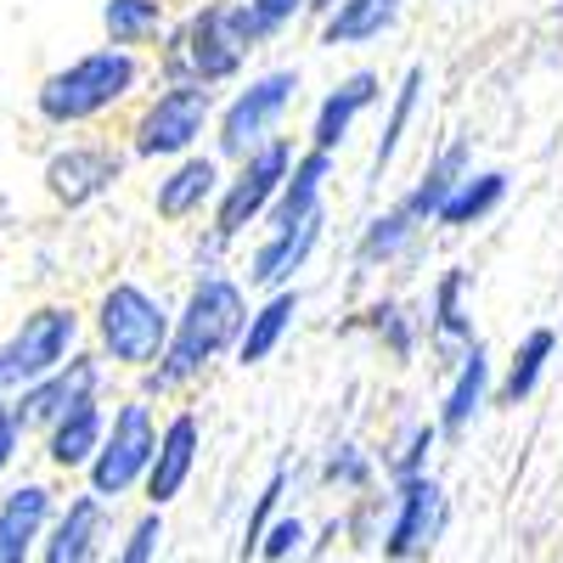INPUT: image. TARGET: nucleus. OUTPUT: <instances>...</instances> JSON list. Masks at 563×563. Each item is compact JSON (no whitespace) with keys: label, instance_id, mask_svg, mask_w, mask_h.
<instances>
[{"label":"nucleus","instance_id":"12","mask_svg":"<svg viewBox=\"0 0 563 563\" xmlns=\"http://www.w3.org/2000/svg\"><path fill=\"white\" fill-rule=\"evenodd\" d=\"M90 395H102V355L74 350L57 372H45V378L12 389L7 406H12V417L23 422V434H40V429H52L68 406H79V400H90Z\"/></svg>","mask_w":563,"mask_h":563},{"label":"nucleus","instance_id":"9","mask_svg":"<svg viewBox=\"0 0 563 563\" xmlns=\"http://www.w3.org/2000/svg\"><path fill=\"white\" fill-rule=\"evenodd\" d=\"M79 350V310L74 305H34L0 344V389H23L45 372H57Z\"/></svg>","mask_w":563,"mask_h":563},{"label":"nucleus","instance_id":"6","mask_svg":"<svg viewBox=\"0 0 563 563\" xmlns=\"http://www.w3.org/2000/svg\"><path fill=\"white\" fill-rule=\"evenodd\" d=\"M294 97H299V68L254 74L225 108H214V147H220V158H243V153L265 147V141L282 130V119L294 113Z\"/></svg>","mask_w":563,"mask_h":563},{"label":"nucleus","instance_id":"32","mask_svg":"<svg viewBox=\"0 0 563 563\" xmlns=\"http://www.w3.org/2000/svg\"><path fill=\"white\" fill-rule=\"evenodd\" d=\"M321 485H339V490L366 496V490H372V456H366L355 440L333 445V451H327V462H321Z\"/></svg>","mask_w":563,"mask_h":563},{"label":"nucleus","instance_id":"38","mask_svg":"<svg viewBox=\"0 0 563 563\" xmlns=\"http://www.w3.org/2000/svg\"><path fill=\"white\" fill-rule=\"evenodd\" d=\"M23 422L12 417V406L7 400H0V479H7L12 474V467H18V456H23Z\"/></svg>","mask_w":563,"mask_h":563},{"label":"nucleus","instance_id":"20","mask_svg":"<svg viewBox=\"0 0 563 563\" xmlns=\"http://www.w3.org/2000/svg\"><path fill=\"white\" fill-rule=\"evenodd\" d=\"M327 180H333V153H316V147L294 153L288 175H282L276 198H271V209H265V231H282V225L310 220V214L321 209V198H327Z\"/></svg>","mask_w":563,"mask_h":563},{"label":"nucleus","instance_id":"5","mask_svg":"<svg viewBox=\"0 0 563 563\" xmlns=\"http://www.w3.org/2000/svg\"><path fill=\"white\" fill-rule=\"evenodd\" d=\"M214 90L203 85H180V79H164V90L135 113L130 124V153L135 158H147V164H169V158H186V153H198V141L203 130L214 124Z\"/></svg>","mask_w":563,"mask_h":563},{"label":"nucleus","instance_id":"24","mask_svg":"<svg viewBox=\"0 0 563 563\" xmlns=\"http://www.w3.org/2000/svg\"><path fill=\"white\" fill-rule=\"evenodd\" d=\"M406 12V0H333V7L321 12V45H333V52H344V45H372L384 40Z\"/></svg>","mask_w":563,"mask_h":563},{"label":"nucleus","instance_id":"28","mask_svg":"<svg viewBox=\"0 0 563 563\" xmlns=\"http://www.w3.org/2000/svg\"><path fill=\"white\" fill-rule=\"evenodd\" d=\"M501 203H507V169H467V175L451 186V198L440 203L434 225H445V231H467V225L490 220Z\"/></svg>","mask_w":563,"mask_h":563},{"label":"nucleus","instance_id":"11","mask_svg":"<svg viewBox=\"0 0 563 563\" xmlns=\"http://www.w3.org/2000/svg\"><path fill=\"white\" fill-rule=\"evenodd\" d=\"M40 180L57 209H90L124 180V153L108 147V141H68V147L45 158Z\"/></svg>","mask_w":563,"mask_h":563},{"label":"nucleus","instance_id":"27","mask_svg":"<svg viewBox=\"0 0 563 563\" xmlns=\"http://www.w3.org/2000/svg\"><path fill=\"white\" fill-rule=\"evenodd\" d=\"M422 90H429V68L411 63V68L400 74V85L389 90V113H384V130H378V147H372V180H384L389 164L400 158L406 130H411V119H417V108H422Z\"/></svg>","mask_w":563,"mask_h":563},{"label":"nucleus","instance_id":"40","mask_svg":"<svg viewBox=\"0 0 563 563\" xmlns=\"http://www.w3.org/2000/svg\"><path fill=\"white\" fill-rule=\"evenodd\" d=\"M0 400H7V389H0Z\"/></svg>","mask_w":563,"mask_h":563},{"label":"nucleus","instance_id":"26","mask_svg":"<svg viewBox=\"0 0 563 563\" xmlns=\"http://www.w3.org/2000/svg\"><path fill=\"white\" fill-rule=\"evenodd\" d=\"M422 238V220L406 209V203H389L384 214H372L355 238V265L361 271H378V265H395L400 254H411Z\"/></svg>","mask_w":563,"mask_h":563},{"label":"nucleus","instance_id":"34","mask_svg":"<svg viewBox=\"0 0 563 563\" xmlns=\"http://www.w3.org/2000/svg\"><path fill=\"white\" fill-rule=\"evenodd\" d=\"M440 445L434 422H411L400 434V445L389 451V479H411V474H429V451Z\"/></svg>","mask_w":563,"mask_h":563},{"label":"nucleus","instance_id":"17","mask_svg":"<svg viewBox=\"0 0 563 563\" xmlns=\"http://www.w3.org/2000/svg\"><path fill=\"white\" fill-rule=\"evenodd\" d=\"M490 350L474 339L456 361H451V384H445V395H440V417H434V429L445 434V440H456V434H467L479 422V411L490 406Z\"/></svg>","mask_w":563,"mask_h":563},{"label":"nucleus","instance_id":"25","mask_svg":"<svg viewBox=\"0 0 563 563\" xmlns=\"http://www.w3.org/2000/svg\"><path fill=\"white\" fill-rule=\"evenodd\" d=\"M467 169H474V141H467V135H451L445 141V147L429 158V164H422V175L411 180V192L400 198L422 225H434V214H440V203L451 198V186L467 175Z\"/></svg>","mask_w":563,"mask_h":563},{"label":"nucleus","instance_id":"29","mask_svg":"<svg viewBox=\"0 0 563 563\" xmlns=\"http://www.w3.org/2000/svg\"><path fill=\"white\" fill-rule=\"evenodd\" d=\"M552 355H558V333H552V327H530V333L519 339V350H512V361H507V372H501V384H490L496 406H525V400L541 389Z\"/></svg>","mask_w":563,"mask_h":563},{"label":"nucleus","instance_id":"15","mask_svg":"<svg viewBox=\"0 0 563 563\" xmlns=\"http://www.w3.org/2000/svg\"><path fill=\"white\" fill-rule=\"evenodd\" d=\"M384 102V74L378 68H355V74H344L327 97L316 102V119H310V147L316 153H339L344 141H350V130Z\"/></svg>","mask_w":563,"mask_h":563},{"label":"nucleus","instance_id":"18","mask_svg":"<svg viewBox=\"0 0 563 563\" xmlns=\"http://www.w3.org/2000/svg\"><path fill=\"white\" fill-rule=\"evenodd\" d=\"M52 512H57V496L40 479H23L0 496V563H34V547L45 525H52Z\"/></svg>","mask_w":563,"mask_h":563},{"label":"nucleus","instance_id":"3","mask_svg":"<svg viewBox=\"0 0 563 563\" xmlns=\"http://www.w3.org/2000/svg\"><path fill=\"white\" fill-rule=\"evenodd\" d=\"M135 85H141V57L124 52V45H97V52H79L74 63L40 79L34 113L52 130H74V124L113 113Z\"/></svg>","mask_w":563,"mask_h":563},{"label":"nucleus","instance_id":"14","mask_svg":"<svg viewBox=\"0 0 563 563\" xmlns=\"http://www.w3.org/2000/svg\"><path fill=\"white\" fill-rule=\"evenodd\" d=\"M198 451H203L198 411H175L164 429H158L153 462H147V474H141V490H147V507L153 512H164L186 490V479H192V467H198Z\"/></svg>","mask_w":563,"mask_h":563},{"label":"nucleus","instance_id":"19","mask_svg":"<svg viewBox=\"0 0 563 563\" xmlns=\"http://www.w3.org/2000/svg\"><path fill=\"white\" fill-rule=\"evenodd\" d=\"M220 180H225V175H220V164H214L209 153L169 158V169H164V180H158V192H153L158 220H198V214L214 203Z\"/></svg>","mask_w":563,"mask_h":563},{"label":"nucleus","instance_id":"33","mask_svg":"<svg viewBox=\"0 0 563 563\" xmlns=\"http://www.w3.org/2000/svg\"><path fill=\"white\" fill-rule=\"evenodd\" d=\"M282 496H288V467H271V479L260 485V496H254V512H249V525H243V563L260 552V536L271 530V519L282 512Z\"/></svg>","mask_w":563,"mask_h":563},{"label":"nucleus","instance_id":"37","mask_svg":"<svg viewBox=\"0 0 563 563\" xmlns=\"http://www.w3.org/2000/svg\"><path fill=\"white\" fill-rule=\"evenodd\" d=\"M243 7H249V12L260 18V29L276 40V34L288 29L294 18H305V12H310V0H243Z\"/></svg>","mask_w":563,"mask_h":563},{"label":"nucleus","instance_id":"2","mask_svg":"<svg viewBox=\"0 0 563 563\" xmlns=\"http://www.w3.org/2000/svg\"><path fill=\"white\" fill-rule=\"evenodd\" d=\"M260 45H271V34L260 29V18L243 0H203V7H192L180 23L164 29L158 57H164V79L220 90L231 79H243Z\"/></svg>","mask_w":563,"mask_h":563},{"label":"nucleus","instance_id":"21","mask_svg":"<svg viewBox=\"0 0 563 563\" xmlns=\"http://www.w3.org/2000/svg\"><path fill=\"white\" fill-rule=\"evenodd\" d=\"M45 434V462L57 467V474H85V462L97 456L102 434H108V406L90 395L79 406H68L52 429H40Z\"/></svg>","mask_w":563,"mask_h":563},{"label":"nucleus","instance_id":"23","mask_svg":"<svg viewBox=\"0 0 563 563\" xmlns=\"http://www.w3.org/2000/svg\"><path fill=\"white\" fill-rule=\"evenodd\" d=\"M299 288H271L254 310H249V321H243V333H238V344H231V355H238V366H260V361H271L276 350H282V339L294 333V321H299Z\"/></svg>","mask_w":563,"mask_h":563},{"label":"nucleus","instance_id":"31","mask_svg":"<svg viewBox=\"0 0 563 563\" xmlns=\"http://www.w3.org/2000/svg\"><path fill=\"white\" fill-rule=\"evenodd\" d=\"M102 29H108V45L141 52V45L164 40L169 7H164V0H102Z\"/></svg>","mask_w":563,"mask_h":563},{"label":"nucleus","instance_id":"22","mask_svg":"<svg viewBox=\"0 0 563 563\" xmlns=\"http://www.w3.org/2000/svg\"><path fill=\"white\" fill-rule=\"evenodd\" d=\"M422 327H429V344L440 361H456L467 344H474V310H467V271H440V282L429 288V316H422Z\"/></svg>","mask_w":563,"mask_h":563},{"label":"nucleus","instance_id":"16","mask_svg":"<svg viewBox=\"0 0 563 563\" xmlns=\"http://www.w3.org/2000/svg\"><path fill=\"white\" fill-rule=\"evenodd\" d=\"M327 238V209H316L310 220L299 225H282V231H265V243L249 254V288H294V276L316 260Z\"/></svg>","mask_w":563,"mask_h":563},{"label":"nucleus","instance_id":"10","mask_svg":"<svg viewBox=\"0 0 563 563\" xmlns=\"http://www.w3.org/2000/svg\"><path fill=\"white\" fill-rule=\"evenodd\" d=\"M445 519H451V501H445V485L434 474H411V479H395V496H389V525H384V558L389 563H417L429 558L434 541L445 536Z\"/></svg>","mask_w":563,"mask_h":563},{"label":"nucleus","instance_id":"8","mask_svg":"<svg viewBox=\"0 0 563 563\" xmlns=\"http://www.w3.org/2000/svg\"><path fill=\"white\" fill-rule=\"evenodd\" d=\"M288 164H294V141H288V135H271L265 147H254V153L238 158V175L220 180V192H214V203H209V209H214V243H220V249L238 243L249 225L265 220L282 175H288Z\"/></svg>","mask_w":563,"mask_h":563},{"label":"nucleus","instance_id":"39","mask_svg":"<svg viewBox=\"0 0 563 563\" xmlns=\"http://www.w3.org/2000/svg\"><path fill=\"white\" fill-rule=\"evenodd\" d=\"M327 7H333V0H310V12H316V18H321V12H327Z\"/></svg>","mask_w":563,"mask_h":563},{"label":"nucleus","instance_id":"30","mask_svg":"<svg viewBox=\"0 0 563 563\" xmlns=\"http://www.w3.org/2000/svg\"><path fill=\"white\" fill-rule=\"evenodd\" d=\"M344 333H366L372 344H384L395 361H411L417 339H422V316H411L400 299H372L361 316L344 321Z\"/></svg>","mask_w":563,"mask_h":563},{"label":"nucleus","instance_id":"35","mask_svg":"<svg viewBox=\"0 0 563 563\" xmlns=\"http://www.w3.org/2000/svg\"><path fill=\"white\" fill-rule=\"evenodd\" d=\"M158 541H164V519H158V512H147V519H135L124 530V541L113 547L108 563H153L158 558Z\"/></svg>","mask_w":563,"mask_h":563},{"label":"nucleus","instance_id":"36","mask_svg":"<svg viewBox=\"0 0 563 563\" xmlns=\"http://www.w3.org/2000/svg\"><path fill=\"white\" fill-rule=\"evenodd\" d=\"M299 547H305V519H294V512H276L271 530L260 536V552H254V558H265V563H288Z\"/></svg>","mask_w":563,"mask_h":563},{"label":"nucleus","instance_id":"1","mask_svg":"<svg viewBox=\"0 0 563 563\" xmlns=\"http://www.w3.org/2000/svg\"><path fill=\"white\" fill-rule=\"evenodd\" d=\"M243 321H249V288L225 271H203L192 282V294H186L180 316H169V344L147 372H141V389L175 395L192 378H203V372L238 344Z\"/></svg>","mask_w":563,"mask_h":563},{"label":"nucleus","instance_id":"4","mask_svg":"<svg viewBox=\"0 0 563 563\" xmlns=\"http://www.w3.org/2000/svg\"><path fill=\"white\" fill-rule=\"evenodd\" d=\"M169 344V305L141 288V282H113V288L97 299V350L113 366L147 372Z\"/></svg>","mask_w":563,"mask_h":563},{"label":"nucleus","instance_id":"13","mask_svg":"<svg viewBox=\"0 0 563 563\" xmlns=\"http://www.w3.org/2000/svg\"><path fill=\"white\" fill-rule=\"evenodd\" d=\"M108 547H113V512L108 501L85 490L52 512V525L34 547V563H108Z\"/></svg>","mask_w":563,"mask_h":563},{"label":"nucleus","instance_id":"7","mask_svg":"<svg viewBox=\"0 0 563 563\" xmlns=\"http://www.w3.org/2000/svg\"><path fill=\"white\" fill-rule=\"evenodd\" d=\"M153 445H158V422H153V406L141 400H119L108 411V434L97 445V456L85 462V479H90V496L97 501H119L141 485V474H147L153 462Z\"/></svg>","mask_w":563,"mask_h":563}]
</instances>
